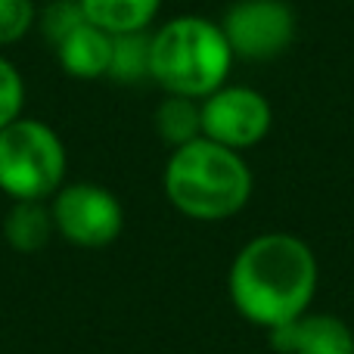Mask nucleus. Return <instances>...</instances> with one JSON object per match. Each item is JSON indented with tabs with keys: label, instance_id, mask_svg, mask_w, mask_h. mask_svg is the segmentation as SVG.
<instances>
[{
	"label": "nucleus",
	"instance_id": "obj_13",
	"mask_svg": "<svg viewBox=\"0 0 354 354\" xmlns=\"http://www.w3.org/2000/svg\"><path fill=\"white\" fill-rule=\"evenodd\" d=\"M109 78L118 84H140L149 78V31L115 35Z\"/></svg>",
	"mask_w": 354,
	"mask_h": 354
},
{
	"label": "nucleus",
	"instance_id": "obj_7",
	"mask_svg": "<svg viewBox=\"0 0 354 354\" xmlns=\"http://www.w3.org/2000/svg\"><path fill=\"white\" fill-rule=\"evenodd\" d=\"M295 10L286 0H236L221 19L233 56L245 62H274L295 41Z\"/></svg>",
	"mask_w": 354,
	"mask_h": 354
},
{
	"label": "nucleus",
	"instance_id": "obj_9",
	"mask_svg": "<svg viewBox=\"0 0 354 354\" xmlns=\"http://www.w3.org/2000/svg\"><path fill=\"white\" fill-rule=\"evenodd\" d=\"M112 44H115V35H109L100 25L84 19L53 50H56V62H59V68L68 78L97 81V78H109Z\"/></svg>",
	"mask_w": 354,
	"mask_h": 354
},
{
	"label": "nucleus",
	"instance_id": "obj_15",
	"mask_svg": "<svg viewBox=\"0 0 354 354\" xmlns=\"http://www.w3.org/2000/svg\"><path fill=\"white\" fill-rule=\"evenodd\" d=\"M37 25L35 0H0V50L19 44Z\"/></svg>",
	"mask_w": 354,
	"mask_h": 354
},
{
	"label": "nucleus",
	"instance_id": "obj_3",
	"mask_svg": "<svg viewBox=\"0 0 354 354\" xmlns=\"http://www.w3.org/2000/svg\"><path fill=\"white\" fill-rule=\"evenodd\" d=\"M233 62L221 22L205 16H174L149 35V78L174 97L205 100L227 84Z\"/></svg>",
	"mask_w": 354,
	"mask_h": 354
},
{
	"label": "nucleus",
	"instance_id": "obj_12",
	"mask_svg": "<svg viewBox=\"0 0 354 354\" xmlns=\"http://www.w3.org/2000/svg\"><path fill=\"white\" fill-rule=\"evenodd\" d=\"M153 124H156V131H159V137L171 149L199 140V137H202L199 100L165 93V100H162V103L156 106V112H153Z\"/></svg>",
	"mask_w": 354,
	"mask_h": 354
},
{
	"label": "nucleus",
	"instance_id": "obj_5",
	"mask_svg": "<svg viewBox=\"0 0 354 354\" xmlns=\"http://www.w3.org/2000/svg\"><path fill=\"white\" fill-rule=\"evenodd\" d=\"M53 227L78 249H106L124 230V205L109 187L93 180H66L50 199Z\"/></svg>",
	"mask_w": 354,
	"mask_h": 354
},
{
	"label": "nucleus",
	"instance_id": "obj_4",
	"mask_svg": "<svg viewBox=\"0 0 354 354\" xmlns=\"http://www.w3.org/2000/svg\"><path fill=\"white\" fill-rule=\"evenodd\" d=\"M66 171V143L53 124L19 115L0 131V193L12 202H50Z\"/></svg>",
	"mask_w": 354,
	"mask_h": 354
},
{
	"label": "nucleus",
	"instance_id": "obj_1",
	"mask_svg": "<svg viewBox=\"0 0 354 354\" xmlns=\"http://www.w3.org/2000/svg\"><path fill=\"white\" fill-rule=\"evenodd\" d=\"M317 283L320 268L311 245L295 233L270 230L233 255L227 292L239 317L270 333L311 311Z\"/></svg>",
	"mask_w": 354,
	"mask_h": 354
},
{
	"label": "nucleus",
	"instance_id": "obj_16",
	"mask_svg": "<svg viewBox=\"0 0 354 354\" xmlns=\"http://www.w3.org/2000/svg\"><path fill=\"white\" fill-rule=\"evenodd\" d=\"M22 106H25V81L19 75V68L0 53V131L22 115Z\"/></svg>",
	"mask_w": 354,
	"mask_h": 354
},
{
	"label": "nucleus",
	"instance_id": "obj_2",
	"mask_svg": "<svg viewBox=\"0 0 354 354\" xmlns=\"http://www.w3.org/2000/svg\"><path fill=\"white\" fill-rule=\"evenodd\" d=\"M165 199L189 221H227L249 205L255 177L243 153L199 137L171 149L162 174Z\"/></svg>",
	"mask_w": 354,
	"mask_h": 354
},
{
	"label": "nucleus",
	"instance_id": "obj_10",
	"mask_svg": "<svg viewBox=\"0 0 354 354\" xmlns=\"http://www.w3.org/2000/svg\"><path fill=\"white\" fill-rule=\"evenodd\" d=\"M56 227L50 202H12L3 214V239L19 255H37L50 245Z\"/></svg>",
	"mask_w": 354,
	"mask_h": 354
},
{
	"label": "nucleus",
	"instance_id": "obj_11",
	"mask_svg": "<svg viewBox=\"0 0 354 354\" xmlns=\"http://www.w3.org/2000/svg\"><path fill=\"white\" fill-rule=\"evenodd\" d=\"M78 3L87 22L100 25L109 35L149 31L162 10V0H78Z\"/></svg>",
	"mask_w": 354,
	"mask_h": 354
},
{
	"label": "nucleus",
	"instance_id": "obj_8",
	"mask_svg": "<svg viewBox=\"0 0 354 354\" xmlns=\"http://www.w3.org/2000/svg\"><path fill=\"white\" fill-rule=\"evenodd\" d=\"M268 336L280 354H354L351 326L336 314L308 311Z\"/></svg>",
	"mask_w": 354,
	"mask_h": 354
},
{
	"label": "nucleus",
	"instance_id": "obj_6",
	"mask_svg": "<svg viewBox=\"0 0 354 354\" xmlns=\"http://www.w3.org/2000/svg\"><path fill=\"white\" fill-rule=\"evenodd\" d=\"M202 109V137L221 143L227 149L258 147L274 128V106L261 91L249 84H221L205 100H199Z\"/></svg>",
	"mask_w": 354,
	"mask_h": 354
},
{
	"label": "nucleus",
	"instance_id": "obj_14",
	"mask_svg": "<svg viewBox=\"0 0 354 354\" xmlns=\"http://www.w3.org/2000/svg\"><path fill=\"white\" fill-rule=\"evenodd\" d=\"M81 22H84V12H81L78 0H50L44 10H37L35 28H41V35L56 47V44H59L62 37Z\"/></svg>",
	"mask_w": 354,
	"mask_h": 354
}]
</instances>
